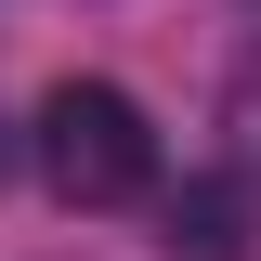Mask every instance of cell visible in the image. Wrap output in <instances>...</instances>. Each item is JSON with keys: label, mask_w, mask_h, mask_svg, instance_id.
Listing matches in <instances>:
<instances>
[{"label": "cell", "mask_w": 261, "mask_h": 261, "mask_svg": "<svg viewBox=\"0 0 261 261\" xmlns=\"http://www.w3.org/2000/svg\"><path fill=\"white\" fill-rule=\"evenodd\" d=\"M39 170H53L65 209H130L157 183V130L118 79H53L39 92Z\"/></svg>", "instance_id": "6da1fadb"}, {"label": "cell", "mask_w": 261, "mask_h": 261, "mask_svg": "<svg viewBox=\"0 0 261 261\" xmlns=\"http://www.w3.org/2000/svg\"><path fill=\"white\" fill-rule=\"evenodd\" d=\"M157 248L170 261H248V183H183L157 209Z\"/></svg>", "instance_id": "7a4b0ae2"}, {"label": "cell", "mask_w": 261, "mask_h": 261, "mask_svg": "<svg viewBox=\"0 0 261 261\" xmlns=\"http://www.w3.org/2000/svg\"><path fill=\"white\" fill-rule=\"evenodd\" d=\"M222 130H235V170H261V53L222 79Z\"/></svg>", "instance_id": "3957f363"}]
</instances>
